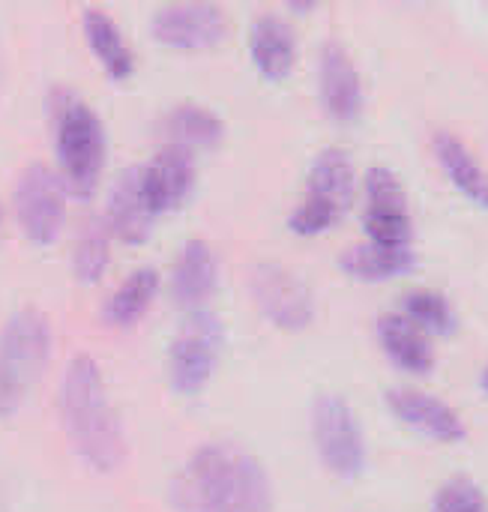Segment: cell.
I'll return each mask as SVG.
<instances>
[{
	"instance_id": "obj_14",
	"label": "cell",
	"mask_w": 488,
	"mask_h": 512,
	"mask_svg": "<svg viewBox=\"0 0 488 512\" xmlns=\"http://www.w3.org/2000/svg\"><path fill=\"white\" fill-rule=\"evenodd\" d=\"M195 183L192 153L177 147H162L150 162L141 165V186L153 213L177 207Z\"/></svg>"
},
{
	"instance_id": "obj_21",
	"label": "cell",
	"mask_w": 488,
	"mask_h": 512,
	"mask_svg": "<svg viewBox=\"0 0 488 512\" xmlns=\"http://www.w3.org/2000/svg\"><path fill=\"white\" fill-rule=\"evenodd\" d=\"M339 267L366 282H384L405 276L417 267V255L411 246H381V243H357L342 258Z\"/></svg>"
},
{
	"instance_id": "obj_20",
	"label": "cell",
	"mask_w": 488,
	"mask_h": 512,
	"mask_svg": "<svg viewBox=\"0 0 488 512\" xmlns=\"http://www.w3.org/2000/svg\"><path fill=\"white\" fill-rule=\"evenodd\" d=\"M435 153L438 162L444 165L447 177L453 180V186L471 198L474 204L488 207V174L480 165V159L474 156V150L453 132H438L435 135Z\"/></svg>"
},
{
	"instance_id": "obj_16",
	"label": "cell",
	"mask_w": 488,
	"mask_h": 512,
	"mask_svg": "<svg viewBox=\"0 0 488 512\" xmlns=\"http://www.w3.org/2000/svg\"><path fill=\"white\" fill-rule=\"evenodd\" d=\"M354 189H357L354 159L339 147H327V150H321L315 156V162L309 168L303 198L321 204L324 210H330V213H336L342 219V213L354 201Z\"/></svg>"
},
{
	"instance_id": "obj_19",
	"label": "cell",
	"mask_w": 488,
	"mask_h": 512,
	"mask_svg": "<svg viewBox=\"0 0 488 512\" xmlns=\"http://www.w3.org/2000/svg\"><path fill=\"white\" fill-rule=\"evenodd\" d=\"M222 132L225 126L219 114L198 102H180L159 117V135L165 138V147H177L186 153L213 147Z\"/></svg>"
},
{
	"instance_id": "obj_12",
	"label": "cell",
	"mask_w": 488,
	"mask_h": 512,
	"mask_svg": "<svg viewBox=\"0 0 488 512\" xmlns=\"http://www.w3.org/2000/svg\"><path fill=\"white\" fill-rule=\"evenodd\" d=\"M318 81H321V99L330 117L339 123H354L363 111V84H360L357 63L342 42L336 39L324 42Z\"/></svg>"
},
{
	"instance_id": "obj_4",
	"label": "cell",
	"mask_w": 488,
	"mask_h": 512,
	"mask_svg": "<svg viewBox=\"0 0 488 512\" xmlns=\"http://www.w3.org/2000/svg\"><path fill=\"white\" fill-rule=\"evenodd\" d=\"M54 147L60 180L69 195L87 198L105 162V126L81 96H60L54 111Z\"/></svg>"
},
{
	"instance_id": "obj_25",
	"label": "cell",
	"mask_w": 488,
	"mask_h": 512,
	"mask_svg": "<svg viewBox=\"0 0 488 512\" xmlns=\"http://www.w3.org/2000/svg\"><path fill=\"white\" fill-rule=\"evenodd\" d=\"M402 315H408L420 330H432L438 336H447L456 330V312L450 300L438 291L417 288L402 297Z\"/></svg>"
},
{
	"instance_id": "obj_27",
	"label": "cell",
	"mask_w": 488,
	"mask_h": 512,
	"mask_svg": "<svg viewBox=\"0 0 488 512\" xmlns=\"http://www.w3.org/2000/svg\"><path fill=\"white\" fill-rule=\"evenodd\" d=\"M483 390L488 393V366H486V372H483Z\"/></svg>"
},
{
	"instance_id": "obj_18",
	"label": "cell",
	"mask_w": 488,
	"mask_h": 512,
	"mask_svg": "<svg viewBox=\"0 0 488 512\" xmlns=\"http://www.w3.org/2000/svg\"><path fill=\"white\" fill-rule=\"evenodd\" d=\"M378 342L384 354L405 372L426 375L435 366V351L426 330H420L402 312H387L378 318Z\"/></svg>"
},
{
	"instance_id": "obj_7",
	"label": "cell",
	"mask_w": 488,
	"mask_h": 512,
	"mask_svg": "<svg viewBox=\"0 0 488 512\" xmlns=\"http://www.w3.org/2000/svg\"><path fill=\"white\" fill-rule=\"evenodd\" d=\"M222 345V324L207 312H189L183 330L168 348V381L174 393L195 396L207 387L216 372V357Z\"/></svg>"
},
{
	"instance_id": "obj_11",
	"label": "cell",
	"mask_w": 488,
	"mask_h": 512,
	"mask_svg": "<svg viewBox=\"0 0 488 512\" xmlns=\"http://www.w3.org/2000/svg\"><path fill=\"white\" fill-rule=\"evenodd\" d=\"M387 408L414 432L441 441V444H456L465 438V423L462 417L438 396L417 390V387H396L387 390Z\"/></svg>"
},
{
	"instance_id": "obj_9",
	"label": "cell",
	"mask_w": 488,
	"mask_h": 512,
	"mask_svg": "<svg viewBox=\"0 0 488 512\" xmlns=\"http://www.w3.org/2000/svg\"><path fill=\"white\" fill-rule=\"evenodd\" d=\"M252 297L264 318L282 330H303L315 318V297L309 285L279 261H261L252 270Z\"/></svg>"
},
{
	"instance_id": "obj_6",
	"label": "cell",
	"mask_w": 488,
	"mask_h": 512,
	"mask_svg": "<svg viewBox=\"0 0 488 512\" xmlns=\"http://www.w3.org/2000/svg\"><path fill=\"white\" fill-rule=\"evenodd\" d=\"M12 204H15V219L27 234V240L48 246L60 234L66 219V186L51 165L36 159L21 168L15 180Z\"/></svg>"
},
{
	"instance_id": "obj_10",
	"label": "cell",
	"mask_w": 488,
	"mask_h": 512,
	"mask_svg": "<svg viewBox=\"0 0 488 512\" xmlns=\"http://www.w3.org/2000/svg\"><path fill=\"white\" fill-rule=\"evenodd\" d=\"M228 18L216 3H162L150 15V30L159 42L183 51L210 48L225 36Z\"/></svg>"
},
{
	"instance_id": "obj_26",
	"label": "cell",
	"mask_w": 488,
	"mask_h": 512,
	"mask_svg": "<svg viewBox=\"0 0 488 512\" xmlns=\"http://www.w3.org/2000/svg\"><path fill=\"white\" fill-rule=\"evenodd\" d=\"M432 512H486V495L471 477H453L438 489Z\"/></svg>"
},
{
	"instance_id": "obj_17",
	"label": "cell",
	"mask_w": 488,
	"mask_h": 512,
	"mask_svg": "<svg viewBox=\"0 0 488 512\" xmlns=\"http://www.w3.org/2000/svg\"><path fill=\"white\" fill-rule=\"evenodd\" d=\"M249 51L264 78H285L297 60V36L291 21L279 12H261L249 30Z\"/></svg>"
},
{
	"instance_id": "obj_2",
	"label": "cell",
	"mask_w": 488,
	"mask_h": 512,
	"mask_svg": "<svg viewBox=\"0 0 488 512\" xmlns=\"http://www.w3.org/2000/svg\"><path fill=\"white\" fill-rule=\"evenodd\" d=\"M60 420L75 456L96 474H111L126 459L120 417L105 378L90 354H75L60 381Z\"/></svg>"
},
{
	"instance_id": "obj_8",
	"label": "cell",
	"mask_w": 488,
	"mask_h": 512,
	"mask_svg": "<svg viewBox=\"0 0 488 512\" xmlns=\"http://www.w3.org/2000/svg\"><path fill=\"white\" fill-rule=\"evenodd\" d=\"M363 228L369 243L381 246H411L414 225L408 210V195L399 174L387 165H372L366 171V210Z\"/></svg>"
},
{
	"instance_id": "obj_5",
	"label": "cell",
	"mask_w": 488,
	"mask_h": 512,
	"mask_svg": "<svg viewBox=\"0 0 488 512\" xmlns=\"http://www.w3.org/2000/svg\"><path fill=\"white\" fill-rule=\"evenodd\" d=\"M309 423L315 450L327 471H333L342 480L360 477L366 468V441L351 402L336 393H321L312 402Z\"/></svg>"
},
{
	"instance_id": "obj_23",
	"label": "cell",
	"mask_w": 488,
	"mask_h": 512,
	"mask_svg": "<svg viewBox=\"0 0 488 512\" xmlns=\"http://www.w3.org/2000/svg\"><path fill=\"white\" fill-rule=\"evenodd\" d=\"M156 291H159V273L153 267H138L114 288V294L102 306V318L111 327H129L147 312Z\"/></svg>"
},
{
	"instance_id": "obj_15",
	"label": "cell",
	"mask_w": 488,
	"mask_h": 512,
	"mask_svg": "<svg viewBox=\"0 0 488 512\" xmlns=\"http://www.w3.org/2000/svg\"><path fill=\"white\" fill-rule=\"evenodd\" d=\"M216 276H219V267H216V252L210 249V243L201 237H189L171 270V297L186 312L204 309V303L210 300L216 288Z\"/></svg>"
},
{
	"instance_id": "obj_3",
	"label": "cell",
	"mask_w": 488,
	"mask_h": 512,
	"mask_svg": "<svg viewBox=\"0 0 488 512\" xmlns=\"http://www.w3.org/2000/svg\"><path fill=\"white\" fill-rule=\"evenodd\" d=\"M51 354V327L39 309H18L0 327V417H12L39 384Z\"/></svg>"
},
{
	"instance_id": "obj_22",
	"label": "cell",
	"mask_w": 488,
	"mask_h": 512,
	"mask_svg": "<svg viewBox=\"0 0 488 512\" xmlns=\"http://www.w3.org/2000/svg\"><path fill=\"white\" fill-rule=\"evenodd\" d=\"M81 24H84V36H87L93 54L108 69V75H114V78L132 75V66H135L132 63V51H129V42L123 39L117 21L105 9L87 6L81 12Z\"/></svg>"
},
{
	"instance_id": "obj_13",
	"label": "cell",
	"mask_w": 488,
	"mask_h": 512,
	"mask_svg": "<svg viewBox=\"0 0 488 512\" xmlns=\"http://www.w3.org/2000/svg\"><path fill=\"white\" fill-rule=\"evenodd\" d=\"M153 219L156 213L150 210L141 186V165L120 168L108 192V228L126 243H144Z\"/></svg>"
},
{
	"instance_id": "obj_24",
	"label": "cell",
	"mask_w": 488,
	"mask_h": 512,
	"mask_svg": "<svg viewBox=\"0 0 488 512\" xmlns=\"http://www.w3.org/2000/svg\"><path fill=\"white\" fill-rule=\"evenodd\" d=\"M105 267H108V225L90 216L78 231V243L72 252V273L90 285L102 279Z\"/></svg>"
},
{
	"instance_id": "obj_1",
	"label": "cell",
	"mask_w": 488,
	"mask_h": 512,
	"mask_svg": "<svg viewBox=\"0 0 488 512\" xmlns=\"http://www.w3.org/2000/svg\"><path fill=\"white\" fill-rule=\"evenodd\" d=\"M171 501L183 512H273V486L252 453L216 441L189 456Z\"/></svg>"
}]
</instances>
